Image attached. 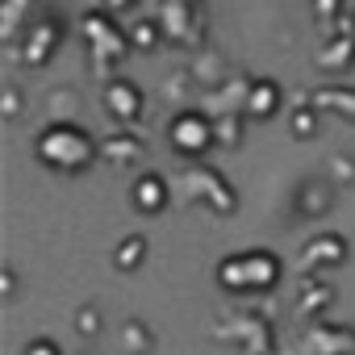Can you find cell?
Here are the masks:
<instances>
[{"instance_id": "6da1fadb", "label": "cell", "mask_w": 355, "mask_h": 355, "mask_svg": "<svg viewBox=\"0 0 355 355\" xmlns=\"http://www.w3.org/2000/svg\"><path fill=\"white\" fill-rule=\"evenodd\" d=\"M34 155L55 171H84L96 159V142L76 121H51L34 138Z\"/></svg>"}, {"instance_id": "7a4b0ae2", "label": "cell", "mask_w": 355, "mask_h": 355, "mask_svg": "<svg viewBox=\"0 0 355 355\" xmlns=\"http://www.w3.org/2000/svg\"><path fill=\"white\" fill-rule=\"evenodd\" d=\"M80 34L88 42V55H92V71L96 76H113V67L125 63V55L134 51L130 46V34L113 21L109 9H88L80 17Z\"/></svg>"}, {"instance_id": "3957f363", "label": "cell", "mask_w": 355, "mask_h": 355, "mask_svg": "<svg viewBox=\"0 0 355 355\" xmlns=\"http://www.w3.org/2000/svg\"><path fill=\"white\" fill-rule=\"evenodd\" d=\"M167 142L175 155H205L209 146H218V121L197 113V109H184V113H175L171 125H167Z\"/></svg>"}, {"instance_id": "277c9868", "label": "cell", "mask_w": 355, "mask_h": 355, "mask_svg": "<svg viewBox=\"0 0 355 355\" xmlns=\"http://www.w3.org/2000/svg\"><path fill=\"white\" fill-rule=\"evenodd\" d=\"M63 38H67V21H63L59 13H42V17L30 21V30L21 34V42H17V59H21L26 67H46Z\"/></svg>"}, {"instance_id": "5b68a950", "label": "cell", "mask_w": 355, "mask_h": 355, "mask_svg": "<svg viewBox=\"0 0 355 355\" xmlns=\"http://www.w3.org/2000/svg\"><path fill=\"white\" fill-rule=\"evenodd\" d=\"M222 284H234V288H268L276 284L280 276V259L272 251H247V255H234L218 268Z\"/></svg>"}, {"instance_id": "8992f818", "label": "cell", "mask_w": 355, "mask_h": 355, "mask_svg": "<svg viewBox=\"0 0 355 355\" xmlns=\"http://www.w3.org/2000/svg\"><path fill=\"white\" fill-rule=\"evenodd\" d=\"M159 26H163V38L175 46H201V38H205V21H201L197 5L159 0Z\"/></svg>"}, {"instance_id": "52a82bcc", "label": "cell", "mask_w": 355, "mask_h": 355, "mask_svg": "<svg viewBox=\"0 0 355 355\" xmlns=\"http://www.w3.org/2000/svg\"><path fill=\"white\" fill-rule=\"evenodd\" d=\"M184 189H189L193 197H205L218 214H226V209L239 205V201H234V189L226 184V175L214 171V167H189V171H184Z\"/></svg>"}, {"instance_id": "ba28073f", "label": "cell", "mask_w": 355, "mask_h": 355, "mask_svg": "<svg viewBox=\"0 0 355 355\" xmlns=\"http://www.w3.org/2000/svg\"><path fill=\"white\" fill-rule=\"evenodd\" d=\"M355 63V17H343L338 21V30L326 38V46L318 51V67L322 71H347Z\"/></svg>"}, {"instance_id": "9c48e42d", "label": "cell", "mask_w": 355, "mask_h": 355, "mask_svg": "<svg viewBox=\"0 0 355 355\" xmlns=\"http://www.w3.org/2000/svg\"><path fill=\"white\" fill-rule=\"evenodd\" d=\"M105 109L121 121V125H134L142 117V88L130 84V80H109L105 84Z\"/></svg>"}, {"instance_id": "30bf717a", "label": "cell", "mask_w": 355, "mask_h": 355, "mask_svg": "<svg viewBox=\"0 0 355 355\" xmlns=\"http://www.w3.org/2000/svg\"><path fill=\"white\" fill-rule=\"evenodd\" d=\"M34 5L38 0H0V38L17 42V34H26L34 21Z\"/></svg>"}, {"instance_id": "8fae6325", "label": "cell", "mask_w": 355, "mask_h": 355, "mask_svg": "<svg viewBox=\"0 0 355 355\" xmlns=\"http://www.w3.org/2000/svg\"><path fill=\"white\" fill-rule=\"evenodd\" d=\"M130 201H134V209H142V214H159V209L167 205V180H163V175H155V171H142L138 180H134Z\"/></svg>"}, {"instance_id": "7c38bea8", "label": "cell", "mask_w": 355, "mask_h": 355, "mask_svg": "<svg viewBox=\"0 0 355 355\" xmlns=\"http://www.w3.org/2000/svg\"><path fill=\"white\" fill-rule=\"evenodd\" d=\"M309 105H313V109H334L338 117L355 121V88H347V84H326V88H318Z\"/></svg>"}, {"instance_id": "4fadbf2b", "label": "cell", "mask_w": 355, "mask_h": 355, "mask_svg": "<svg viewBox=\"0 0 355 355\" xmlns=\"http://www.w3.org/2000/svg\"><path fill=\"white\" fill-rule=\"evenodd\" d=\"M276 109H280V84H276V80H255V84H251V96H247V109H243V113L263 121V117H272Z\"/></svg>"}, {"instance_id": "5bb4252c", "label": "cell", "mask_w": 355, "mask_h": 355, "mask_svg": "<svg viewBox=\"0 0 355 355\" xmlns=\"http://www.w3.org/2000/svg\"><path fill=\"white\" fill-rule=\"evenodd\" d=\"M343 251H347V243H343L338 234H322V239H313V243L305 247V259H301V268H318V263H338V259H343Z\"/></svg>"}, {"instance_id": "9a60e30c", "label": "cell", "mask_w": 355, "mask_h": 355, "mask_svg": "<svg viewBox=\"0 0 355 355\" xmlns=\"http://www.w3.org/2000/svg\"><path fill=\"white\" fill-rule=\"evenodd\" d=\"M146 146H142V138H134V134H109V138H101V155L109 159V163H130V159H138Z\"/></svg>"}, {"instance_id": "2e32d148", "label": "cell", "mask_w": 355, "mask_h": 355, "mask_svg": "<svg viewBox=\"0 0 355 355\" xmlns=\"http://www.w3.org/2000/svg\"><path fill=\"white\" fill-rule=\"evenodd\" d=\"M125 34H130V46H134V51H155V46L163 42V26H159V17H142V21H134Z\"/></svg>"}, {"instance_id": "e0dca14e", "label": "cell", "mask_w": 355, "mask_h": 355, "mask_svg": "<svg viewBox=\"0 0 355 355\" xmlns=\"http://www.w3.org/2000/svg\"><path fill=\"white\" fill-rule=\"evenodd\" d=\"M313 17H318V30L330 38L343 21V0H313Z\"/></svg>"}, {"instance_id": "ac0fdd59", "label": "cell", "mask_w": 355, "mask_h": 355, "mask_svg": "<svg viewBox=\"0 0 355 355\" xmlns=\"http://www.w3.org/2000/svg\"><path fill=\"white\" fill-rule=\"evenodd\" d=\"M142 255H146V243H142V239H125V243L117 247V268H138Z\"/></svg>"}, {"instance_id": "d6986e66", "label": "cell", "mask_w": 355, "mask_h": 355, "mask_svg": "<svg viewBox=\"0 0 355 355\" xmlns=\"http://www.w3.org/2000/svg\"><path fill=\"white\" fill-rule=\"evenodd\" d=\"M318 130V121H313V105H297L293 109V134L297 138H309Z\"/></svg>"}, {"instance_id": "ffe728a7", "label": "cell", "mask_w": 355, "mask_h": 355, "mask_svg": "<svg viewBox=\"0 0 355 355\" xmlns=\"http://www.w3.org/2000/svg\"><path fill=\"white\" fill-rule=\"evenodd\" d=\"M239 138H243V121H239L234 113L218 117V142H222V146H234Z\"/></svg>"}, {"instance_id": "44dd1931", "label": "cell", "mask_w": 355, "mask_h": 355, "mask_svg": "<svg viewBox=\"0 0 355 355\" xmlns=\"http://www.w3.org/2000/svg\"><path fill=\"white\" fill-rule=\"evenodd\" d=\"M17 109H21V92L9 84V88H5V117H17Z\"/></svg>"}, {"instance_id": "7402d4cb", "label": "cell", "mask_w": 355, "mask_h": 355, "mask_svg": "<svg viewBox=\"0 0 355 355\" xmlns=\"http://www.w3.org/2000/svg\"><path fill=\"white\" fill-rule=\"evenodd\" d=\"M334 171L343 175V180H351V175H355V163H351V159H334Z\"/></svg>"}, {"instance_id": "603a6c76", "label": "cell", "mask_w": 355, "mask_h": 355, "mask_svg": "<svg viewBox=\"0 0 355 355\" xmlns=\"http://www.w3.org/2000/svg\"><path fill=\"white\" fill-rule=\"evenodd\" d=\"M101 5H105V9L113 13V9H130V5H134V0H101Z\"/></svg>"}, {"instance_id": "cb8c5ba5", "label": "cell", "mask_w": 355, "mask_h": 355, "mask_svg": "<svg viewBox=\"0 0 355 355\" xmlns=\"http://www.w3.org/2000/svg\"><path fill=\"white\" fill-rule=\"evenodd\" d=\"M26 355H55V347H51V343H38V347H30Z\"/></svg>"}, {"instance_id": "d4e9b609", "label": "cell", "mask_w": 355, "mask_h": 355, "mask_svg": "<svg viewBox=\"0 0 355 355\" xmlns=\"http://www.w3.org/2000/svg\"><path fill=\"white\" fill-rule=\"evenodd\" d=\"M175 5H201V0H175Z\"/></svg>"}, {"instance_id": "484cf974", "label": "cell", "mask_w": 355, "mask_h": 355, "mask_svg": "<svg viewBox=\"0 0 355 355\" xmlns=\"http://www.w3.org/2000/svg\"><path fill=\"white\" fill-rule=\"evenodd\" d=\"M351 17H355V13H351Z\"/></svg>"}]
</instances>
